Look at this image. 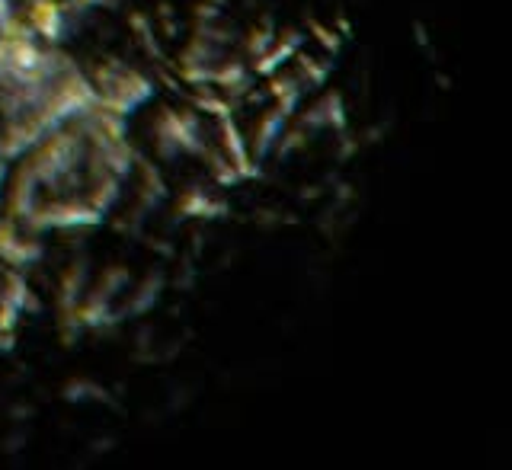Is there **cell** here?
I'll return each instance as SVG.
<instances>
[{
	"instance_id": "1",
	"label": "cell",
	"mask_w": 512,
	"mask_h": 470,
	"mask_svg": "<svg viewBox=\"0 0 512 470\" xmlns=\"http://www.w3.org/2000/svg\"><path fill=\"white\" fill-rule=\"evenodd\" d=\"M90 84L96 90V106L106 112H116L122 119H132L144 106L154 103L157 96V80L138 64H128L125 58H100L87 68Z\"/></svg>"
},
{
	"instance_id": "2",
	"label": "cell",
	"mask_w": 512,
	"mask_h": 470,
	"mask_svg": "<svg viewBox=\"0 0 512 470\" xmlns=\"http://www.w3.org/2000/svg\"><path fill=\"white\" fill-rule=\"evenodd\" d=\"M212 138H208V122L196 109L186 106H164L151 122V148L160 164H173L183 157H199Z\"/></svg>"
},
{
	"instance_id": "3",
	"label": "cell",
	"mask_w": 512,
	"mask_h": 470,
	"mask_svg": "<svg viewBox=\"0 0 512 470\" xmlns=\"http://www.w3.org/2000/svg\"><path fill=\"white\" fill-rule=\"evenodd\" d=\"M23 23L39 42L64 48L84 29V23L77 20L64 0H29V4H23Z\"/></svg>"
},
{
	"instance_id": "4",
	"label": "cell",
	"mask_w": 512,
	"mask_h": 470,
	"mask_svg": "<svg viewBox=\"0 0 512 470\" xmlns=\"http://www.w3.org/2000/svg\"><path fill=\"white\" fill-rule=\"evenodd\" d=\"M292 122H298L311 138L324 135V132L340 135V132H346V128H349L346 96L340 90H330V87L317 90V93L308 96V100H304V106L298 109V116Z\"/></svg>"
},
{
	"instance_id": "5",
	"label": "cell",
	"mask_w": 512,
	"mask_h": 470,
	"mask_svg": "<svg viewBox=\"0 0 512 470\" xmlns=\"http://www.w3.org/2000/svg\"><path fill=\"white\" fill-rule=\"evenodd\" d=\"M45 240L42 234L23 228L13 218L0 215V263L7 269H20V272H32L36 266L45 263Z\"/></svg>"
},
{
	"instance_id": "6",
	"label": "cell",
	"mask_w": 512,
	"mask_h": 470,
	"mask_svg": "<svg viewBox=\"0 0 512 470\" xmlns=\"http://www.w3.org/2000/svg\"><path fill=\"white\" fill-rule=\"evenodd\" d=\"M170 288V272L167 266H151L141 279H132V285L125 288V295L119 298L116 311L122 323L144 320L154 307L164 301V291Z\"/></svg>"
},
{
	"instance_id": "7",
	"label": "cell",
	"mask_w": 512,
	"mask_h": 470,
	"mask_svg": "<svg viewBox=\"0 0 512 470\" xmlns=\"http://www.w3.org/2000/svg\"><path fill=\"white\" fill-rule=\"evenodd\" d=\"M173 212L183 221L215 224V221H224L231 215V202H228V196H224V189H218L212 183L208 186L196 183V186H186L183 192H176Z\"/></svg>"
},
{
	"instance_id": "8",
	"label": "cell",
	"mask_w": 512,
	"mask_h": 470,
	"mask_svg": "<svg viewBox=\"0 0 512 470\" xmlns=\"http://www.w3.org/2000/svg\"><path fill=\"white\" fill-rule=\"evenodd\" d=\"M218 151L224 154L234 164V170L240 173V180H260L263 176V164L250 154V144H247V132L237 125V116L231 119H221L218 125Z\"/></svg>"
},
{
	"instance_id": "9",
	"label": "cell",
	"mask_w": 512,
	"mask_h": 470,
	"mask_svg": "<svg viewBox=\"0 0 512 470\" xmlns=\"http://www.w3.org/2000/svg\"><path fill=\"white\" fill-rule=\"evenodd\" d=\"M304 45H308V32L298 29V26H285V29L276 32V39H272V45L266 48V52L260 58L250 61V68H253L256 77L266 80L269 74L288 68V64L295 61V55L301 52Z\"/></svg>"
},
{
	"instance_id": "10",
	"label": "cell",
	"mask_w": 512,
	"mask_h": 470,
	"mask_svg": "<svg viewBox=\"0 0 512 470\" xmlns=\"http://www.w3.org/2000/svg\"><path fill=\"white\" fill-rule=\"evenodd\" d=\"M93 279V266L87 256H74L68 266L58 272V282H55V317L58 314H71L74 307L80 304V298L87 295Z\"/></svg>"
},
{
	"instance_id": "11",
	"label": "cell",
	"mask_w": 512,
	"mask_h": 470,
	"mask_svg": "<svg viewBox=\"0 0 512 470\" xmlns=\"http://www.w3.org/2000/svg\"><path fill=\"white\" fill-rule=\"evenodd\" d=\"M256 80L260 77L253 74L250 61L244 55H224L212 74V87L221 90L224 96H231V100H244V96L253 93Z\"/></svg>"
},
{
	"instance_id": "12",
	"label": "cell",
	"mask_w": 512,
	"mask_h": 470,
	"mask_svg": "<svg viewBox=\"0 0 512 470\" xmlns=\"http://www.w3.org/2000/svg\"><path fill=\"white\" fill-rule=\"evenodd\" d=\"M288 119L285 112H279L276 106H269L266 103V109L256 116V122H253V128L247 132V144H250V154L260 160V164H266V160L272 157V151H276V144H279V138H282V132L288 128Z\"/></svg>"
},
{
	"instance_id": "13",
	"label": "cell",
	"mask_w": 512,
	"mask_h": 470,
	"mask_svg": "<svg viewBox=\"0 0 512 470\" xmlns=\"http://www.w3.org/2000/svg\"><path fill=\"white\" fill-rule=\"evenodd\" d=\"M308 100V90L301 87V80L292 74V68H282L266 77V103L285 112L288 119L298 116V109Z\"/></svg>"
},
{
	"instance_id": "14",
	"label": "cell",
	"mask_w": 512,
	"mask_h": 470,
	"mask_svg": "<svg viewBox=\"0 0 512 470\" xmlns=\"http://www.w3.org/2000/svg\"><path fill=\"white\" fill-rule=\"evenodd\" d=\"M292 68V74L301 80V87L311 93L317 90H324L330 84V77H333V55H324V52H308V45L301 48V52L295 55V61L288 64Z\"/></svg>"
},
{
	"instance_id": "15",
	"label": "cell",
	"mask_w": 512,
	"mask_h": 470,
	"mask_svg": "<svg viewBox=\"0 0 512 470\" xmlns=\"http://www.w3.org/2000/svg\"><path fill=\"white\" fill-rule=\"evenodd\" d=\"M189 106L196 109L208 125H218L221 119L237 116V100H231V96H224V93L215 90L212 84H208V87H192Z\"/></svg>"
},
{
	"instance_id": "16",
	"label": "cell",
	"mask_w": 512,
	"mask_h": 470,
	"mask_svg": "<svg viewBox=\"0 0 512 470\" xmlns=\"http://www.w3.org/2000/svg\"><path fill=\"white\" fill-rule=\"evenodd\" d=\"M128 285H132V272H128V266H106L100 272H93L87 291L96 298H103V301L119 304V298L125 295Z\"/></svg>"
},
{
	"instance_id": "17",
	"label": "cell",
	"mask_w": 512,
	"mask_h": 470,
	"mask_svg": "<svg viewBox=\"0 0 512 470\" xmlns=\"http://www.w3.org/2000/svg\"><path fill=\"white\" fill-rule=\"evenodd\" d=\"M128 32H132L138 48L151 61H157V64L164 61V45H160V32H157L154 16H148V13H132V16H128Z\"/></svg>"
},
{
	"instance_id": "18",
	"label": "cell",
	"mask_w": 512,
	"mask_h": 470,
	"mask_svg": "<svg viewBox=\"0 0 512 470\" xmlns=\"http://www.w3.org/2000/svg\"><path fill=\"white\" fill-rule=\"evenodd\" d=\"M276 32H279L276 23H272V20H260L253 29H247L244 36H240V55H244L247 61L260 58L266 48L272 45V39H276Z\"/></svg>"
},
{
	"instance_id": "19",
	"label": "cell",
	"mask_w": 512,
	"mask_h": 470,
	"mask_svg": "<svg viewBox=\"0 0 512 470\" xmlns=\"http://www.w3.org/2000/svg\"><path fill=\"white\" fill-rule=\"evenodd\" d=\"M61 397L68 403H109V391L93 378H71L61 387Z\"/></svg>"
},
{
	"instance_id": "20",
	"label": "cell",
	"mask_w": 512,
	"mask_h": 470,
	"mask_svg": "<svg viewBox=\"0 0 512 470\" xmlns=\"http://www.w3.org/2000/svg\"><path fill=\"white\" fill-rule=\"evenodd\" d=\"M308 42H317L320 45V52L324 55H340V48H343V36L336 32L333 26H324V23H311L308 29Z\"/></svg>"
},
{
	"instance_id": "21",
	"label": "cell",
	"mask_w": 512,
	"mask_h": 470,
	"mask_svg": "<svg viewBox=\"0 0 512 470\" xmlns=\"http://www.w3.org/2000/svg\"><path fill=\"white\" fill-rule=\"evenodd\" d=\"M103 4H106V10H116L119 4H125V0H103Z\"/></svg>"
},
{
	"instance_id": "22",
	"label": "cell",
	"mask_w": 512,
	"mask_h": 470,
	"mask_svg": "<svg viewBox=\"0 0 512 470\" xmlns=\"http://www.w3.org/2000/svg\"><path fill=\"white\" fill-rule=\"evenodd\" d=\"M0 202H4V186H0Z\"/></svg>"
},
{
	"instance_id": "23",
	"label": "cell",
	"mask_w": 512,
	"mask_h": 470,
	"mask_svg": "<svg viewBox=\"0 0 512 470\" xmlns=\"http://www.w3.org/2000/svg\"><path fill=\"white\" fill-rule=\"evenodd\" d=\"M23 4H29V0H23Z\"/></svg>"
}]
</instances>
